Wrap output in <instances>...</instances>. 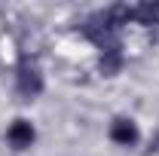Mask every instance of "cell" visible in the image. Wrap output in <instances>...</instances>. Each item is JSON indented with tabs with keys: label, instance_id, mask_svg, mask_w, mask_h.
<instances>
[{
	"label": "cell",
	"instance_id": "6da1fadb",
	"mask_svg": "<svg viewBox=\"0 0 159 156\" xmlns=\"http://www.w3.org/2000/svg\"><path fill=\"white\" fill-rule=\"evenodd\" d=\"M16 89L21 98H37L43 92V77L31 61H21L19 64V77H16Z\"/></svg>",
	"mask_w": 159,
	"mask_h": 156
},
{
	"label": "cell",
	"instance_id": "7a4b0ae2",
	"mask_svg": "<svg viewBox=\"0 0 159 156\" xmlns=\"http://www.w3.org/2000/svg\"><path fill=\"white\" fill-rule=\"evenodd\" d=\"M6 141H9L16 150L31 147V144H34V126H31L28 119H16V122L9 126V132H6Z\"/></svg>",
	"mask_w": 159,
	"mask_h": 156
},
{
	"label": "cell",
	"instance_id": "3957f363",
	"mask_svg": "<svg viewBox=\"0 0 159 156\" xmlns=\"http://www.w3.org/2000/svg\"><path fill=\"white\" fill-rule=\"evenodd\" d=\"M110 141H113V144H122V147H132V144L138 141V126H135L132 119H116V122L110 126Z\"/></svg>",
	"mask_w": 159,
	"mask_h": 156
},
{
	"label": "cell",
	"instance_id": "277c9868",
	"mask_svg": "<svg viewBox=\"0 0 159 156\" xmlns=\"http://www.w3.org/2000/svg\"><path fill=\"white\" fill-rule=\"evenodd\" d=\"M129 19L138 21V25H159V0H147V3L132 6Z\"/></svg>",
	"mask_w": 159,
	"mask_h": 156
},
{
	"label": "cell",
	"instance_id": "5b68a950",
	"mask_svg": "<svg viewBox=\"0 0 159 156\" xmlns=\"http://www.w3.org/2000/svg\"><path fill=\"white\" fill-rule=\"evenodd\" d=\"M119 67H122V52H119V46H107V49L101 52V71H104L107 77H113Z\"/></svg>",
	"mask_w": 159,
	"mask_h": 156
}]
</instances>
